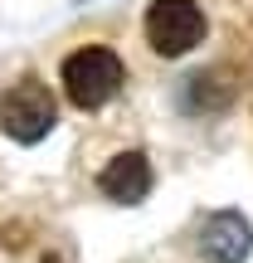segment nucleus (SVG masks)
Masks as SVG:
<instances>
[{
    "label": "nucleus",
    "instance_id": "1",
    "mask_svg": "<svg viewBox=\"0 0 253 263\" xmlns=\"http://www.w3.org/2000/svg\"><path fill=\"white\" fill-rule=\"evenodd\" d=\"M122 88V59L112 49H78L64 59V93L73 107L93 112V107L112 103Z\"/></svg>",
    "mask_w": 253,
    "mask_h": 263
},
{
    "label": "nucleus",
    "instance_id": "2",
    "mask_svg": "<svg viewBox=\"0 0 253 263\" xmlns=\"http://www.w3.org/2000/svg\"><path fill=\"white\" fill-rule=\"evenodd\" d=\"M54 122H59V103H54V93H49L39 78H20V83L0 98V127H5V137L25 141V146L44 141L49 132H54Z\"/></svg>",
    "mask_w": 253,
    "mask_h": 263
},
{
    "label": "nucleus",
    "instance_id": "3",
    "mask_svg": "<svg viewBox=\"0 0 253 263\" xmlns=\"http://www.w3.org/2000/svg\"><path fill=\"white\" fill-rule=\"evenodd\" d=\"M146 39L156 54L180 59L205 39V10L195 0H151L146 10Z\"/></svg>",
    "mask_w": 253,
    "mask_h": 263
},
{
    "label": "nucleus",
    "instance_id": "4",
    "mask_svg": "<svg viewBox=\"0 0 253 263\" xmlns=\"http://www.w3.org/2000/svg\"><path fill=\"white\" fill-rule=\"evenodd\" d=\"M200 249L215 263H244L253 254V224L239 210H219L200 224Z\"/></svg>",
    "mask_w": 253,
    "mask_h": 263
},
{
    "label": "nucleus",
    "instance_id": "5",
    "mask_svg": "<svg viewBox=\"0 0 253 263\" xmlns=\"http://www.w3.org/2000/svg\"><path fill=\"white\" fill-rule=\"evenodd\" d=\"M98 190H103L107 200H122V205H137V200H146L151 190V166L141 151H122V156H112L103 166V176H98Z\"/></svg>",
    "mask_w": 253,
    "mask_h": 263
}]
</instances>
